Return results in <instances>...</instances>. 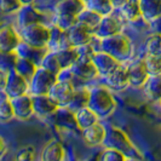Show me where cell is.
Listing matches in <instances>:
<instances>
[{"instance_id": "1", "label": "cell", "mask_w": 161, "mask_h": 161, "mask_svg": "<svg viewBox=\"0 0 161 161\" xmlns=\"http://www.w3.org/2000/svg\"><path fill=\"white\" fill-rule=\"evenodd\" d=\"M103 145L105 148H110V149H115V150L120 152L129 159L142 160V158H143L142 154L139 153V150L130 141L127 135L118 127H110L109 130H107Z\"/></svg>"}, {"instance_id": "2", "label": "cell", "mask_w": 161, "mask_h": 161, "mask_svg": "<svg viewBox=\"0 0 161 161\" xmlns=\"http://www.w3.org/2000/svg\"><path fill=\"white\" fill-rule=\"evenodd\" d=\"M89 107L99 119L110 116L116 108V101L112 92L103 86H96L90 90Z\"/></svg>"}, {"instance_id": "3", "label": "cell", "mask_w": 161, "mask_h": 161, "mask_svg": "<svg viewBox=\"0 0 161 161\" xmlns=\"http://www.w3.org/2000/svg\"><path fill=\"white\" fill-rule=\"evenodd\" d=\"M101 51L110 55L121 63L132 56V42L126 35L119 33L101 39Z\"/></svg>"}, {"instance_id": "4", "label": "cell", "mask_w": 161, "mask_h": 161, "mask_svg": "<svg viewBox=\"0 0 161 161\" xmlns=\"http://www.w3.org/2000/svg\"><path fill=\"white\" fill-rule=\"evenodd\" d=\"M21 39L22 41L40 48H47L50 38H51V28L44 23H36L28 25L21 29ZM48 50V48H47Z\"/></svg>"}, {"instance_id": "5", "label": "cell", "mask_w": 161, "mask_h": 161, "mask_svg": "<svg viewBox=\"0 0 161 161\" xmlns=\"http://www.w3.org/2000/svg\"><path fill=\"white\" fill-rule=\"evenodd\" d=\"M57 80V75L46 70L42 67H38L35 74L29 81V91L32 92V96L48 95L51 87L56 84Z\"/></svg>"}, {"instance_id": "6", "label": "cell", "mask_w": 161, "mask_h": 161, "mask_svg": "<svg viewBox=\"0 0 161 161\" xmlns=\"http://www.w3.org/2000/svg\"><path fill=\"white\" fill-rule=\"evenodd\" d=\"M28 90H29V81L22 75H19L15 69L6 73V81L3 91L10 99L27 95Z\"/></svg>"}, {"instance_id": "7", "label": "cell", "mask_w": 161, "mask_h": 161, "mask_svg": "<svg viewBox=\"0 0 161 161\" xmlns=\"http://www.w3.org/2000/svg\"><path fill=\"white\" fill-rule=\"evenodd\" d=\"M75 89L72 81L68 80H57L56 84L51 87L48 96L53 99V102L58 107H68L70 104L74 96Z\"/></svg>"}, {"instance_id": "8", "label": "cell", "mask_w": 161, "mask_h": 161, "mask_svg": "<svg viewBox=\"0 0 161 161\" xmlns=\"http://www.w3.org/2000/svg\"><path fill=\"white\" fill-rule=\"evenodd\" d=\"M127 76H129V84L136 87H142L144 86L145 81L149 78V73L147 70L144 59H133L127 67Z\"/></svg>"}, {"instance_id": "9", "label": "cell", "mask_w": 161, "mask_h": 161, "mask_svg": "<svg viewBox=\"0 0 161 161\" xmlns=\"http://www.w3.org/2000/svg\"><path fill=\"white\" fill-rule=\"evenodd\" d=\"M21 41V35L12 25H0V52H15Z\"/></svg>"}, {"instance_id": "10", "label": "cell", "mask_w": 161, "mask_h": 161, "mask_svg": "<svg viewBox=\"0 0 161 161\" xmlns=\"http://www.w3.org/2000/svg\"><path fill=\"white\" fill-rule=\"evenodd\" d=\"M67 34H68V38H69L72 46L74 47H81V46L91 44L92 38L95 35L89 27H86L85 24L80 23V22L74 24L69 31H67Z\"/></svg>"}, {"instance_id": "11", "label": "cell", "mask_w": 161, "mask_h": 161, "mask_svg": "<svg viewBox=\"0 0 161 161\" xmlns=\"http://www.w3.org/2000/svg\"><path fill=\"white\" fill-rule=\"evenodd\" d=\"M36 23H44V14L33 6V4L23 5L17 11V24L21 29Z\"/></svg>"}, {"instance_id": "12", "label": "cell", "mask_w": 161, "mask_h": 161, "mask_svg": "<svg viewBox=\"0 0 161 161\" xmlns=\"http://www.w3.org/2000/svg\"><path fill=\"white\" fill-rule=\"evenodd\" d=\"M51 116H52L53 124L59 129L64 130V131L79 130L76 120H75V113L68 107H58L57 110Z\"/></svg>"}, {"instance_id": "13", "label": "cell", "mask_w": 161, "mask_h": 161, "mask_svg": "<svg viewBox=\"0 0 161 161\" xmlns=\"http://www.w3.org/2000/svg\"><path fill=\"white\" fill-rule=\"evenodd\" d=\"M121 31H122L121 22L110 14V15L102 17V19H101V22H99L93 34L97 38L103 39V38H108V36H112L115 34H119V33H121Z\"/></svg>"}, {"instance_id": "14", "label": "cell", "mask_w": 161, "mask_h": 161, "mask_svg": "<svg viewBox=\"0 0 161 161\" xmlns=\"http://www.w3.org/2000/svg\"><path fill=\"white\" fill-rule=\"evenodd\" d=\"M92 63L95 65L98 75H102L104 78L121 64L119 61H116L115 58H113L110 55L105 53L103 51L95 52V56L92 58Z\"/></svg>"}, {"instance_id": "15", "label": "cell", "mask_w": 161, "mask_h": 161, "mask_svg": "<svg viewBox=\"0 0 161 161\" xmlns=\"http://www.w3.org/2000/svg\"><path fill=\"white\" fill-rule=\"evenodd\" d=\"M33 101V110L34 114L40 118L51 116L58 108V105L53 102V99L48 95H38L32 96Z\"/></svg>"}, {"instance_id": "16", "label": "cell", "mask_w": 161, "mask_h": 161, "mask_svg": "<svg viewBox=\"0 0 161 161\" xmlns=\"http://www.w3.org/2000/svg\"><path fill=\"white\" fill-rule=\"evenodd\" d=\"M11 103H12V108H14L15 118L18 120H28L34 114L32 96H29V95H23V96L12 98Z\"/></svg>"}, {"instance_id": "17", "label": "cell", "mask_w": 161, "mask_h": 161, "mask_svg": "<svg viewBox=\"0 0 161 161\" xmlns=\"http://www.w3.org/2000/svg\"><path fill=\"white\" fill-rule=\"evenodd\" d=\"M86 8L85 0H56L55 15H68L78 17Z\"/></svg>"}, {"instance_id": "18", "label": "cell", "mask_w": 161, "mask_h": 161, "mask_svg": "<svg viewBox=\"0 0 161 161\" xmlns=\"http://www.w3.org/2000/svg\"><path fill=\"white\" fill-rule=\"evenodd\" d=\"M48 52L47 48H40V47H35V46H32L24 41H21L19 45L17 46L16 53L18 57H22V58H27L29 61L34 62L36 65H39L42 61V58L45 57V55Z\"/></svg>"}, {"instance_id": "19", "label": "cell", "mask_w": 161, "mask_h": 161, "mask_svg": "<svg viewBox=\"0 0 161 161\" xmlns=\"http://www.w3.org/2000/svg\"><path fill=\"white\" fill-rule=\"evenodd\" d=\"M107 133V129L102 124L97 122L95 125L90 126L87 129L82 130V137L85 143L90 147H97V145L103 144Z\"/></svg>"}, {"instance_id": "20", "label": "cell", "mask_w": 161, "mask_h": 161, "mask_svg": "<svg viewBox=\"0 0 161 161\" xmlns=\"http://www.w3.org/2000/svg\"><path fill=\"white\" fill-rule=\"evenodd\" d=\"M142 18L147 22H154L161 17V0H138Z\"/></svg>"}, {"instance_id": "21", "label": "cell", "mask_w": 161, "mask_h": 161, "mask_svg": "<svg viewBox=\"0 0 161 161\" xmlns=\"http://www.w3.org/2000/svg\"><path fill=\"white\" fill-rule=\"evenodd\" d=\"M73 76L82 81H90L98 76L95 65L92 61H78L75 64L70 68Z\"/></svg>"}, {"instance_id": "22", "label": "cell", "mask_w": 161, "mask_h": 161, "mask_svg": "<svg viewBox=\"0 0 161 161\" xmlns=\"http://www.w3.org/2000/svg\"><path fill=\"white\" fill-rule=\"evenodd\" d=\"M107 84L110 89L113 90H122L125 89L129 84V76H127V70L126 67H122L120 64L116 69H114L110 74L105 76Z\"/></svg>"}, {"instance_id": "23", "label": "cell", "mask_w": 161, "mask_h": 161, "mask_svg": "<svg viewBox=\"0 0 161 161\" xmlns=\"http://www.w3.org/2000/svg\"><path fill=\"white\" fill-rule=\"evenodd\" d=\"M64 148L57 141H51L44 147L40 161H63Z\"/></svg>"}, {"instance_id": "24", "label": "cell", "mask_w": 161, "mask_h": 161, "mask_svg": "<svg viewBox=\"0 0 161 161\" xmlns=\"http://www.w3.org/2000/svg\"><path fill=\"white\" fill-rule=\"evenodd\" d=\"M56 52L58 62L61 64L62 70L64 69H70L73 65L75 64L79 59V52L76 47H68L63 48V50H58V51H53Z\"/></svg>"}, {"instance_id": "25", "label": "cell", "mask_w": 161, "mask_h": 161, "mask_svg": "<svg viewBox=\"0 0 161 161\" xmlns=\"http://www.w3.org/2000/svg\"><path fill=\"white\" fill-rule=\"evenodd\" d=\"M143 87L145 95L150 101L159 102L161 98V74L149 75Z\"/></svg>"}, {"instance_id": "26", "label": "cell", "mask_w": 161, "mask_h": 161, "mask_svg": "<svg viewBox=\"0 0 161 161\" xmlns=\"http://www.w3.org/2000/svg\"><path fill=\"white\" fill-rule=\"evenodd\" d=\"M74 113H75V120L78 124V127L81 131L97 124L99 120V118L96 115V113H93V110H91L89 107L78 109Z\"/></svg>"}, {"instance_id": "27", "label": "cell", "mask_w": 161, "mask_h": 161, "mask_svg": "<svg viewBox=\"0 0 161 161\" xmlns=\"http://www.w3.org/2000/svg\"><path fill=\"white\" fill-rule=\"evenodd\" d=\"M14 69H15L19 75H22V76L25 78L28 81H31V79L33 78V75L35 74L36 69H38V65L35 64L34 62H32V61L27 59V58H22V57L17 56Z\"/></svg>"}, {"instance_id": "28", "label": "cell", "mask_w": 161, "mask_h": 161, "mask_svg": "<svg viewBox=\"0 0 161 161\" xmlns=\"http://www.w3.org/2000/svg\"><path fill=\"white\" fill-rule=\"evenodd\" d=\"M86 8L98 14L99 16H107L113 12L114 6L110 0H86Z\"/></svg>"}, {"instance_id": "29", "label": "cell", "mask_w": 161, "mask_h": 161, "mask_svg": "<svg viewBox=\"0 0 161 161\" xmlns=\"http://www.w3.org/2000/svg\"><path fill=\"white\" fill-rule=\"evenodd\" d=\"M90 99V90L86 87H81L79 90H75L74 96L70 102V104L68 105L69 109H72L73 112H76L78 109L85 108L89 105Z\"/></svg>"}, {"instance_id": "30", "label": "cell", "mask_w": 161, "mask_h": 161, "mask_svg": "<svg viewBox=\"0 0 161 161\" xmlns=\"http://www.w3.org/2000/svg\"><path fill=\"white\" fill-rule=\"evenodd\" d=\"M120 11L124 18L130 22H136L139 18H142L138 0H129L125 5L121 6Z\"/></svg>"}, {"instance_id": "31", "label": "cell", "mask_w": 161, "mask_h": 161, "mask_svg": "<svg viewBox=\"0 0 161 161\" xmlns=\"http://www.w3.org/2000/svg\"><path fill=\"white\" fill-rule=\"evenodd\" d=\"M101 19H102V16H99L98 14L91 11L89 8H85L80 15L78 16V22H80V23L85 24L86 27H89L93 33H95L96 28L98 27Z\"/></svg>"}, {"instance_id": "32", "label": "cell", "mask_w": 161, "mask_h": 161, "mask_svg": "<svg viewBox=\"0 0 161 161\" xmlns=\"http://www.w3.org/2000/svg\"><path fill=\"white\" fill-rule=\"evenodd\" d=\"M15 118L11 99L5 93L0 95V122H10Z\"/></svg>"}, {"instance_id": "33", "label": "cell", "mask_w": 161, "mask_h": 161, "mask_svg": "<svg viewBox=\"0 0 161 161\" xmlns=\"http://www.w3.org/2000/svg\"><path fill=\"white\" fill-rule=\"evenodd\" d=\"M40 67L45 68L46 70L51 72L52 74L57 75V76H58L59 73L62 72V68H61V64L58 62L56 52H53V51H48L47 53L45 55V57L41 61Z\"/></svg>"}, {"instance_id": "34", "label": "cell", "mask_w": 161, "mask_h": 161, "mask_svg": "<svg viewBox=\"0 0 161 161\" xmlns=\"http://www.w3.org/2000/svg\"><path fill=\"white\" fill-rule=\"evenodd\" d=\"M145 52L149 56L161 55V33H155L147 39Z\"/></svg>"}, {"instance_id": "35", "label": "cell", "mask_w": 161, "mask_h": 161, "mask_svg": "<svg viewBox=\"0 0 161 161\" xmlns=\"http://www.w3.org/2000/svg\"><path fill=\"white\" fill-rule=\"evenodd\" d=\"M53 22H55L53 25H56L59 29L67 32V31H69L72 28L74 24L78 23V17L68 16V15H55Z\"/></svg>"}, {"instance_id": "36", "label": "cell", "mask_w": 161, "mask_h": 161, "mask_svg": "<svg viewBox=\"0 0 161 161\" xmlns=\"http://www.w3.org/2000/svg\"><path fill=\"white\" fill-rule=\"evenodd\" d=\"M144 62L149 75L161 74V55H156V56L147 55V57L144 58Z\"/></svg>"}, {"instance_id": "37", "label": "cell", "mask_w": 161, "mask_h": 161, "mask_svg": "<svg viewBox=\"0 0 161 161\" xmlns=\"http://www.w3.org/2000/svg\"><path fill=\"white\" fill-rule=\"evenodd\" d=\"M17 55L15 52H0V69L4 72H10L14 69Z\"/></svg>"}, {"instance_id": "38", "label": "cell", "mask_w": 161, "mask_h": 161, "mask_svg": "<svg viewBox=\"0 0 161 161\" xmlns=\"http://www.w3.org/2000/svg\"><path fill=\"white\" fill-rule=\"evenodd\" d=\"M35 149L32 145H24L19 148L15 154V161H34Z\"/></svg>"}, {"instance_id": "39", "label": "cell", "mask_w": 161, "mask_h": 161, "mask_svg": "<svg viewBox=\"0 0 161 161\" xmlns=\"http://www.w3.org/2000/svg\"><path fill=\"white\" fill-rule=\"evenodd\" d=\"M125 159L126 156L124 154L110 148H105L99 156V161H125Z\"/></svg>"}, {"instance_id": "40", "label": "cell", "mask_w": 161, "mask_h": 161, "mask_svg": "<svg viewBox=\"0 0 161 161\" xmlns=\"http://www.w3.org/2000/svg\"><path fill=\"white\" fill-rule=\"evenodd\" d=\"M22 6L18 0H0V10L4 14H17Z\"/></svg>"}, {"instance_id": "41", "label": "cell", "mask_w": 161, "mask_h": 161, "mask_svg": "<svg viewBox=\"0 0 161 161\" xmlns=\"http://www.w3.org/2000/svg\"><path fill=\"white\" fill-rule=\"evenodd\" d=\"M76 48H78V52H79V59L78 61H92L96 51H95V48L91 44Z\"/></svg>"}, {"instance_id": "42", "label": "cell", "mask_w": 161, "mask_h": 161, "mask_svg": "<svg viewBox=\"0 0 161 161\" xmlns=\"http://www.w3.org/2000/svg\"><path fill=\"white\" fill-rule=\"evenodd\" d=\"M8 152V145H6V142L5 139L0 136V160L5 156V154Z\"/></svg>"}, {"instance_id": "43", "label": "cell", "mask_w": 161, "mask_h": 161, "mask_svg": "<svg viewBox=\"0 0 161 161\" xmlns=\"http://www.w3.org/2000/svg\"><path fill=\"white\" fill-rule=\"evenodd\" d=\"M112 1V4H113L114 8H120L122 5H125L129 0H110Z\"/></svg>"}, {"instance_id": "44", "label": "cell", "mask_w": 161, "mask_h": 161, "mask_svg": "<svg viewBox=\"0 0 161 161\" xmlns=\"http://www.w3.org/2000/svg\"><path fill=\"white\" fill-rule=\"evenodd\" d=\"M5 81H6V72L0 69V89H4Z\"/></svg>"}, {"instance_id": "45", "label": "cell", "mask_w": 161, "mask_h": 161, "mask_svg": "<svg viewBox=\"0 0 161 161\" xmlns=\"http://www.w3.org/2000/svg\"><path fill=\"white\" fill-rule=\"evenodd\" d=\"M22 5H31V4H33L35 0H18Z\"/></svg>"}, {"instance_id": "46", "label": "cell", "mask_w": 161, "mask_h": 161, "mask_svg": "<svg viewBox=\"0 0 161 161\" xmlns=\"http://www.w3.org/2000/svg\"><path fill=\"white\" fill-rule=\"evenodd\" d=\"M125 161H142V160H138V159H129V158H126Z\"/></svg>"}, {"instance_id": "47", "label": "cell", "mask_w": 161, "mask_h": 161, "mask_svg": "<svg viewBox=\"0 0 161 161\" xmlns=\"http://www.w3.org/2000/svg\"><path fill=\"white\" fill-rule=\"evenodd\" d=\"M99 159H98V156H95V158H91L90 160H87V161H98Z\"/></svg>"}, {"instance_id": "48", "label": "cell", "mask_w": 161, "mask_h": 161, "mask_svg": "<svg viewBox=\"0 0 161 161\" xmlns=\"http://www.w3.org/2000/svg\"><path fill=\"white\" fill-rule=\"evenodd\" d=\"M159 102H160V105H161V98H160V101H159Z\"/></svg>"}, {"instance_id": "49", "label": "cell", "mask_w": 161, "mask_h": 161, "mask_svg": "<svg viewBox=\"0 0 161 161\" xmlns=\"http://www.w3.org/2000/svg\"><path fill=\"white\" fill-rule=\"evenodd\" d=\"M85 1H86V0H85Z\"/></svg>"}]
</instances>
